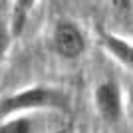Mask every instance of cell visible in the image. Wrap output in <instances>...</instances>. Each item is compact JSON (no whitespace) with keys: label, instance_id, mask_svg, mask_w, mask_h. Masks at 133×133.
<instances>
[{"label":"cell","instance_id":"3957f363","mask_svg":"<svg viewBox=\"0 0 133 133\" xmlns=\"http://www.w3.org/2000/svg\"><path fill=\"white\" fill-rule=\"evenodd\" d=\"M95 113L105 123H119L125 115V94L117 79H103L91 94Z\"/></svg>","mask_w":133,"mask_h":133},{"label":"cell","instance_id":"ba28073f","mask_svg":"<svg viewBox=\"0 0 133 133\" xmlns=\"http://www.w3.org/2000/svg\"><path fill=\"white\" fill-rule=\"evenodd\" d=\"M131 34H133V16H131Z\"/></svg>","mask_w":133,"mask_h":133},{"label":"cell","instance_id":"8992f818","mask_svg":"<svg viewBox=\"0 0 133 133\" xmlns=\"http://www.w3.org/2000/svg\"><path fill=\"white\" fill-rule=\"evenodd\" d=\"M40 0H10V14H8V20H10V28L14 38L22 36V32L26 30V24L32 16L34 8Z\"/></svg>","mask_w":133,"mask_h":133},{"label":"cell","instance_id":"277c9868","mask_svg":"<svg viewBox=\"0 0 133 133\" xmlns=\"http://www.w3.org/2000/svg\"><path fill=\"white\" fill-rule=\"evenodd\" d=\"M95 34H97V40H99L103 52L111 60H115L119 66L133 72V40L123 38V36L111 32L103 26H97Z\"/></svg>","mask_w":133,"mask_h":133},{"label":"cell","instance_id":"52a82bcc","mask_svg":"<svg viewBox=\"0 0 133 133\" xmlns=\"http://www.w3.org/2000/svg\"><path fill=\"white\" fill-rule=\"evenodd\" d=\"M12 40H14V34H12V28H10V20L0 18V66L4 64L6 56H8Z\"/></svg>","mask_w":133,"mask_h":133},{"label":"cell","instance_id":"6da1fadb","mask_svg":"<svg viewBox=\"0 0 133 133\" xmlns=\"http://www.w3.org/2000/svg\"><path fill=\"white\" fill-rule=\"evenodd\" d=\"M72 109V97L66 89L48 83H36L28 85L6 95L0 99V117H8L14 113H70Z\"/></svg>","mask_w":133,"mask_h":133},{"label":"cell","instance_id":"5b68a950","mask_svg":"<svg viewBox=\"0 0 133 133\" xmlns=\"http://www.w3.org/2000/svg\"><path fill=\"white\" fill-rule=\"evenodd\" d=\"M38 113H14L0 117V133H42Z\"/></svg>","mask_w":133,"mask_h":133},{"label":"cell","instance_id":"7a4b0ae2","mask_svg":"<svg viewBox=\"0 0 133 133\" xmlns=\"http://www.w3.org/2000/svg\"><path fill=\"white\" fill-rule=\"evenodd\" d=\"M50 44L54 54L66 62L79 60L88 50L85 32L72 18H58L54 22V28L50 34Z\"/></svg>","mask_w":133,"mask_h":133}]
</instances>
